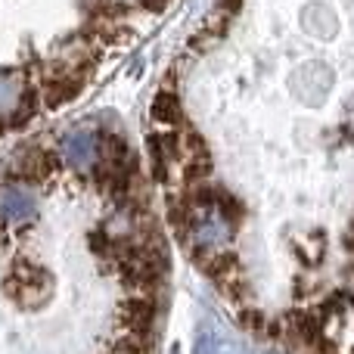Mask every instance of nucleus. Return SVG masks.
<instances>
[{"instance_id": "f257e3e1", "label": "nucleus", "mask_w": 354, "mask_h": 354, "mask_svg": "<svg viewBox=\"0 0 354 354\" xmlns=\"http://www.w3.org/2000/svg\"><path fill=\"white\" fill-rule=\"evenodd\" d=\"M0 183V354H156L162 236L118 140H62Z\"/></svg>"}]
</instances>
